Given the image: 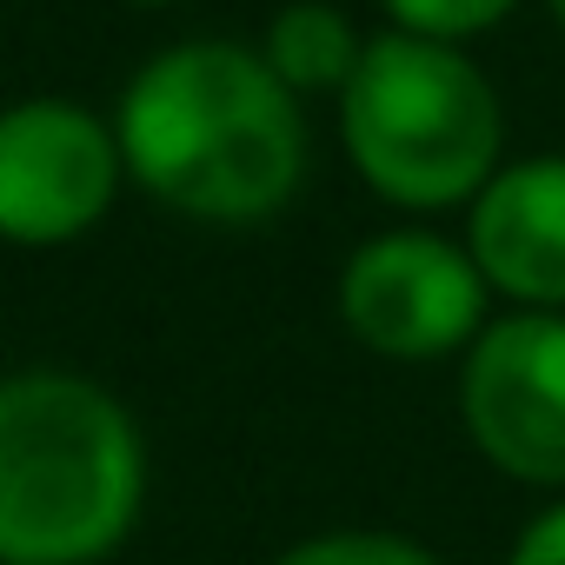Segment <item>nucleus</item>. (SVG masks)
<instances>
[{
    "instance_id": "nucleus-7",
    "label": "nucleus",
    "mask_w": 565,
    "mask_h": 565,
    "mask_svg": "<svg viewBox=\"0 0 565 565\" xmlns=\"http://www.w3.org/2000/svg\"><path fill=\"white\" fill-rule=\"evenodd\" d=\"M466 206V246L486 287L565 313V153L505 160Z\"/></svg>"
},
{
    "instance_id": "nucleus-2",
    "label": "nucleus",
    "mask_w": 565,
    "mask_h": 565,
    "mask_svg": "<svg viewBox=\"0 0 565 565\" xmlns=\"http://www.w3.org/2000/svg\"><path fill=\"white\" fill-rule=\"evenodd\" d=\"M147 505V439L87 373L0 380V565H100Z\"/></svg>"
},
{
    "instance_id": "nucleus-3",
    "label": "nucleus",
    "mask_w": 565,
    "mask_h": 565,
    "mask_svg": "<svg viewBox=\"0 0 565 565\" xmlns=\"http://www.w3.org/2000/svg\"><path fill=\"white\" fill-rule=\"evenodd\" d=\"M340 140L360 180L406 213L466 206L505 153V107L459 41L380 34L340 87Z\"/></svg>"
},
{
    "instance_id": "nucleus-6",
    "label": "nucleus",
    "mask_w": 565,
    "mask_h": 565,
    "mask_svg": "<svg viewBox=\"0 0 565 565\" xmlns=\"http://www.w3.org/2000/svg\"><path fill=\"white\" fill-rule=\"evenodd\" d=\"M472 446L519 486H565V313L519 307L486 320L459 366Z\"/></svg>"
},
{
    "instance_id": "nucleus-4",
    "label": "nucleus",
    "mask_w": 565,
    "mask_h": 565,
    "mask_svg": "<svg viewBox=\"0 0 565 565\" xmlns=\"http://www.w3.org/2000/svg\"><path fill=\"white\" fill-rule=\"evenodd\" d=\"M492 287L466 239L433 226H393L353 246L340 266V327L386 360H446L486 333Z\"/></svg>"
},
{
    "instance_id": "nucleus-9",
    "label": "nucleus",
    "mask_w": 565,
    "mask_h": 565,
    "mask_svg": "<svg viewBox=\"0 0 565 565\" xmlns=\"http://www.w3.org/2000/svg\"><path fill=\"white\" fill-rule=\"evenodd\" d=\"M273 565H446L433 545L406 539V532H380V525H347V532H313L300 545H287Z\"/></svg>"
},
{
    "instance_id": "nucleus-8",
    "label": "nucleus",
    "mask_w": 565,
    "mask_h": 565,
    "mask_svg": "<svg viewBox=\"0 0 565 565\" xmlns=\"http://www.w3.org/2000/svg\"><path fill=\"white\" fill-rule=\"evenodd\" d=\"M259 54L294 94H340L353 81L366 41L333 0H287V8L266 21Z\"/></svg>"
},
{
    "instance_id": "nucleus-10",
    "label": "nucleus",
    "mask_w": 565,
    "mask_h": 565,
    "mask_svg": "<svg viewBox=\"0 0 565 565\" xmlns=\"http://www.w3.org/2000/svg\"><path fill=\"white\" fill-rule=\"evenodd\" d=\"M386 21L406 28V34H426V41H479L492 34L499 21H512L519 0H380Z\"/></svg>"
},
{
    "instance_id": "nucleus-12",
    "label": "nucleus",
    "mask_w": 565,
    "mask_h": 565,
    "mask_svg": "<svg viewBox=\"0 0 565 565\" xmlns=\"http://www.w3.org/2000/svg\"><path fill=\"white\" fill-rule=\"evenodd\" d=\"M545 14H552V21H558V28H565V0H545Z\"/></svg>"
},
{
    "instance_id": "nucleus-11",
    "label": "nucleus",
    "mask_w": 565,
    "mask_h": 565,
    "mask_svg": "<svg viewBox=\"0 0 565 565\" xmlns=\"http://www.w3.org/2000/svg\"><path fill=\"white\" fill-rule=\"evenodd\" d=\"M505 565H565V499H552L519 539H512V558Z\"/></svg>"
},
{
    "instance_id": "nucleus-5",
    "label": "nucleus",
    "mask_w": 565,
    "mask_h": 565,
    "mask_svg": "<svg viewBox=\"0 0 565 565\" xmlns=\"http://www.w3.org/2000/svg\"><path fill=\"white\" fill-rule=\"evenodd\" d=\"M127 180L120 127L67 94H28L0 107V239L67 246L94 233Z\"/></svg>"
},
{
    "instance_id": "nucleus-1",
    "label": "nucleus",
    "mask_w": 565,
    "mask_h": 565,
    "mask_svg": "<svg viewBox=\"0 0 565 565\" xmlns=\"http://www.w3.org/2000/svg\"><path fill=\"white\" fill-rule=\"evenodd\" d=\"M127 180L206 226H259L307 173L300 94L239 41L160 47L114 107Z\"/></svg>"
},
{
    "instance_id": "nucleus-13",
    "label": "nucleus",
    "mask_w": 565,
    "mask_h": 565,
    "mask_svg": "<svg viewBox=\"0 0 565 565\" xmlns=\"http://www.w3.org/2000/svg\"><path fill=\"white\" fill-rule=\"evenodd\" d=\"M140 8H160V0H140Z\"/></svg>"
}]
</instances>
